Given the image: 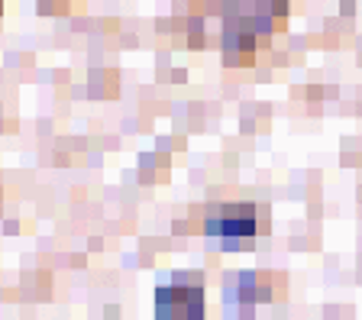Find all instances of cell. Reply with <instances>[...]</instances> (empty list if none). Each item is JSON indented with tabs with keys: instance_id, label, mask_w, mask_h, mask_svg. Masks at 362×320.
<instances>
[{
	"instance_id": "1",
	"label": "cell",
	"mask_w": 362,
	"mask_h": 320,
	"mask_svg": "<svg viewBox=\"0 0 362 320\" xmlns=\"http://www.w3.org/2000/svg\"><path fill=\"white\" fill-rule=\"evenodd\" d=\"M156 320H204V285L197 275H162L156 288Z\"/></svg>"
},
{
	"instance_id": "2",
	"label": "cell",
	"mask_w": 362,
	"mask_h": 320,
	"mask_svg": "<svg viewBox=\"0 0 362 320\" xmlns=\"http://www.w3.org/2000/svg\"><path fill=\"white\" fill-rule=\"evenodd\" d=\"M256 204H214L207 207V217H204V233L214 239H223V243L236 246L246 243V239L256 237L259 230V217H256Z\"/></svg>"
},
{
	"instance_id": "3",
	"label": "cell",
	"mask_w": 362,
	"mask_h": 320,
	"mask_svg": "<svg viewBox=\"0 0 362 320\" xmlns=\"http://www.w3.org/2000/svg\"><path fill=\"white\" fill-rule=\"evenodd\" d=\"M259 297H265V291H259V278L252 272L233 275V278L226 282V288H223V301L226 304H240L243 317L252 314V304H256Z\"/></svg>"
},
{
	"instance_id": "4",
	"label": "cell",
	"mask_w": 362,
	"mask_h": 320,
	"mask_svg": "<svg viewBox=\"0 0 362 320\" xmlns=\"http://www.w3.org/2000/svg\"><path fill=\"white\" fill-rule=\"evenodd\" d=\"M36 4L45 10V13H52V10H49V7H52V4H65V0H36Z\"/></svg>"
}]
</instances>
